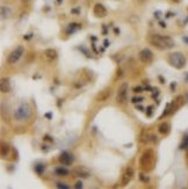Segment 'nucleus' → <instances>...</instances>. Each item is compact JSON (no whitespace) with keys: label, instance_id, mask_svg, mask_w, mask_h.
I'll return each mask as SVG.
<instances>
[{"label":"nucleus","instance_id":"25","mask_svg":"<svg viewBox=\"0 0 188 189\" xmlns=\"http://www.w3.org/2000/svg\"><path fill=\"white\" fill-rule=\"evenodd\" d=\"M58 187V188H62V189H69L70 188V186L65 185L64 182H57V185H56Z\"/></svg>","mask_w":188,"mask_h":189},{"label":"nucleus","instance_id":"39","mask_svg":"<svg viewBox=\"0 0 188 189\" xmlns=\"http://www.w3.org/2000/svg\"><path fill=\"white\" fill-rule=\"evenodd\" d=\"M105 46H106V48H107V46H109V41H107V40L105 41Z\"/></svg>","mask_w":188,"mask_h":189},{"label":"nucleus","instance_id":"13","mask_svg":"<svg viewBox=\"0 0 188 189\" xmlns=\"http://www.w3.org/2000/svg\"><path fill=\"white\" fill-rule=\"evenodd\" d=\"M43 56H44V59H46L48 63H52L57 59V51L55 49H46L43 51Z\"/></svg>","mask_w":188,"mask_h":189},{"label":"nucleus","instance_id":"6","mask_svg":"<svg viewBox=\"0 0 188 189\" xmlns=\"http://www.w3.org/2000/svg\"><path fill=\"white\" fill-rule=\"evenodd\" d=\"M128 99V84L123 83L121 86L119 87V91L116 94V102L119 105H124L127 102Z\"/></svg>","mask_w":188,"mask_h":189},{"label":"nucleus","instance_id":"3","mask_svg":"<svg viewBox=\"0 0 188 189\" xmlns=\"http://www.w3.org/2000/svg\"><path fill=\"white\" fill-rule=\"evenodd\" d=\"M13 115H14V118H15L16 121H19V122L27 121L31 115L30 106H29L28 103H21V105L14 110V114H13Z\"/></svg>","mask_w":188,"mask_h":189},{"label":"nucleus","instance_id":"8","mask_svg":"<svg viewBox=\"0 0 188 189\" xmlns=\"http://www.w3.org/2000/svg\"><path fill=\"white\" fill-rule=\"evenodd\" d=\"M135 175V170L132 167H127L126 170H124V172H123L122 174V178H121V186H127L129 182L132 180V178H134Z\"/></svg>","mask_w":188,"mask_h":189},{"label":"nucleus","instance_id":"4","mask_svg":"<svg viewBox=\"0 0 188 189\" xmlns=\"http://www.w3.org/2000/svg\"><path fill=\"white\" fill-rule=\"evenodd\" d=\"M167 61L171 65H172L173 68H178V70H181V68H184L186 66V57L182 55L181 52H172L169 53V57H167Z\"/></svg>","mask_w":188,"mask_h":189},{"label":"nucleus","instance_id":"45","mask_svg":"<svg viewBox=\"0 0 188 189\" xmlns=\"http://www.w3.org/2000/svg\"><path fill=\"white\" fill-rule=\"evenodd\" d=\"M62 1H63V0H57V3H58V4H61Z\"/></svg>","mask_w":188,"mask_h":189},{"label":"nucleus","instance_id":"43","mask_svg":"<svg viewBox=\"0 0 188 189\" xmlns=\"http://www.w3.org/2000/svg\"><path fill=\"white\" fill-rule=\"evenodd\" d=\"M114 30H115V33H116V34H119V33H120V30H119V29H117V28H115V29H114Z\"/></svg>","mask_w":188,"mask_h":189},{"label":"nucleus","instance_id":"11","mask_svg":"<svg viewBox=\"0 0 188 189\" xmlns=\"http://www.w3.org/2000/svg\"><path fill=\"white\" fill-rule=\"evenodd\" d=\"M169 105H171V114L175 113L179 108H181L185 105V98L182 95H178L177 98L173 100V102Z\"/></svg>","mask_w":188,"mask_h":189},{"label":"nucleus","instance_id":"7","mask_svg":"<svg viewBox=\"0 0 188 189\" xmlns=\"http://www.w3.org/2000/svg\"><path fill=\"white\" fill-rule=\"evenodd\" d=\"M138 57L139 61L142 62V63H144V64H150V63H152V61H153V53L148 48L141 50L138 53Z\"/></svg>","mask_w":188,"mask_h":189},{"label":"nucleus","instance_id":"24","mask_svg":"<svg viewBox=\"0 0 188 189\" xmlns=\"http://www.w3.org/2000/svg\"><path fill=\"white\" fill-rule=\"evenodd\" d=\"M143 100H144V99L141 98V96H134V98L131 99V102L136 105V103H138V102H142Z\"/></svg>","mask_w":188,"mask_h":189},{"label":"nucleus","instance_id":"9","mask_svg":"<svg viewBox=\"0 0 188 189\" xmlns=\"http://www.w3.org/2000/svg\"><path fill=\"white\" fill-rule=\"evenodd\" d=\"M73 161H74V157H73L71 153L66 151H63L59 154V163L62 165H65V166H70V165H72Z\"/></svg>","mask_w":188,"mask_h":189},{"label":"nucleus","instance_id":"33","mask_svg":"<svg viewBox=\"0 0 188 189\" xmlns=\"http://www.w3.org/2000/svg\"><path fill=\"white\" fill-rule=\"evenodd\" d=\"M44 116H46V117L48 118V120H51V117H52V114H51V113H46V115H44Z\"/></svg>","mask_w":188,"mask_h":189},{"label":"nucleus","instance_id":"26","mask_svg":"<svg viewBox=\"0 0 188 189\" xmlns=\"http://www.w3.org/2000/svg\"><path fill=\"white\" fill-rule=\"evenodd\" d=\"M144 91V88H143L142 86H135L134 88H132V92H135V93H141V92Z\"/></svg>","mask_w":188,"mask_h":189},{"label":"nucleus","instance_id":"40","mask_svg":"<svg viewBox=\"0 0 188 189\" xmlns=\"http://www.w3.org/2000/svg\"><path fill=\"white\" fill-rule=\"evenodd\" d=\"M171 1L175 3V4H179V3H181V0H171Z\"/></svg>","mask_w":188,"mask_h":189},{"label":"nucleus","instance_id":"21","mask_svg":"<svg viewBox=\"0 0 188 189\" xmlns=\"http://www.w3.org/2000/svg\"><path fill=\"white\" fill-rule=\"evenodd\" d=\"M1 15H3V18H9V15H11V11H9L7 7L3 6V7H1Z\"/></svg>","mask_w":188,"mask_h":189},{"label":"nucleus","instance_id":"32","mask_svg":"<svg viewBox=\"0 0 188 189\" xmlns=\"http://www.w3.org/2000/svg\"><path fill=\"white\" fill-rule=\"evenodd\" d=\"M151 142H152V143H156V142H157V136H156V135H151Z\"/></svg>","mask_w":188,"mask_h":189},{"label":"nucleus","instance_id":"22","mask_svg":"<svg viewBox=\"0 0 188 189\" xmlns=\"http://www.w3.org/2000/svg\"><path fill=\"white\" fill-rule=\"evenodd\" d=\"M80 28L81 24H79V23H71V24H69V31L71 30V33H73L76 29H80Z\"/></svg>","mask_w":188,"mask_h":189},{"label":"nucleus","instance_id":"18","mask_svg":"<svg viewBox=\"0 0 188 189\" xmlns=\"http://www.w3.org/2000/svg\"><path fill=\"white\" fill-rule=\"evenodd\" d=\"M69 170H66L65 167H57L56 170H55V174L58 175V176H66L67 174H69Z\"/></svg>","mask_w":188,"mask_h":189},{"label":"nucleus","instance_id":"12","mask_svg":"<svg viewBox=\"0 0 188 189\" xmlns=\"http://www.w3.org/2000/svg\"><path fill=\"white\" fill-rule=\"evenodd\" d=\"M93 13H94V15L96 18L102 19V18H105V16L107 15V9H106V7L102 4H95L94 7H93Z\"/></svg>","mask_w":188,"mask_h":189},{"label":"nucleus","instance_id":"20","mask_svg":"<svg viewBox=\"0 0 188 189\" xmlns=\"http://www.w3.org/2000/svg\"><path fill=\"white\" fill-rule=\"evenodd\" d=\"M44 168H46V166H44L43 164H37V165H35L34 170L39 174V175H41V174H43V172H44Z\"/></svg>","mask_w":188,"mask_h":189},{"label":"nucleus","instance_id":"19","mask_svg":"<svg viewBox=\"0 0 188 189\" xmlns=\"http://www.w3.org/2000/svg\"><path fill=\"white\" fill-rule=\"evenodd\" d=\"M151 140V135H149L148 132H145V131H143L142 133H141V136H139V142L143 144H148Z\"/></svg>","mask_w":188,"mask_h":189},{"label":"nucleus","instance_id":"2","mask_svg":"<svg viewBox=\"0 0 188 189\" xmlns=\"http://www.w3.org/2000/svg\"><path fill=\"white\" fill-rule=\"evenodd\" d=\"M156 165V157H154V152L152 148H146L143 152L139 159V167L142 168L143 172L149 173L154 168Z\"/></svg>","mask_w":188,"mask_h":189},{"label":"nucleus","instance_id":"17","mask_svg":"<svg viewBox=\"0 0 188 189\" xmlns=\"http://www.w3.org/2000/svg\"><path fill=\"white\" fill-rule=\"evenodd\" d=\"M0 153H1L3 158H7L9 153H11V146L7 143H1V151H0Z\"/></svg>","mask_w":188,"mask_h":189},{"label":"nucleus","instance_id":"14","mask_svg":"<svg viewBox=\"0 0 188 189\" xmlns=\"http://www.w3.org/2000/svg\"><path fill=\"white\" fill-rule=\"evenodd\" d=\"M0 89L3 93H9L11 92V83L7 78H3L0 81Z\"/></svg>","mask_w":188,"mask_h":189},{"label":"nucleus","instance_id":"15","mask_svg":"<svg viewBox=\"0 0 188 189\" xmlns=\"http://www.w3.org/2000/svg\"><path fill=\"white\" fill-rule=\"evenodd\" d=\"M158 131H159V133H161V135L167 136L169 133V131H171V125H169V123H167V122L161 123V124L158 127Z\"/></svg>","mask_w":188,"mask_h":189},{"label":"nucleus","instance_id":"38","mask_svg":"<svg viewBox=\"0 0 188 189\" xmlns=\"http://www.w3.org/2000/svg\"><path fill=\"white\" fill-rule=\"evenodd\" d=\"M159 24H160V27H163V28H165V27H166V23L163 22V21H160V22H159Z\"/></svg>","mask_w":188,"mask_h":189},{"label":"nucleus","instance_id":"5","mask_svg":"<svg viewBox=\"0 0 188 189\" xmlns=\"http://www.w3.org/2000/svg\"><path fill=\"white\" fill-rule=\"evenodd\" d=\"M24 53V48L22 46H19L15 50H13L7 57V63L8 64H15L20 61V58L23 56Z\"/></svg>","mask_w":188,"mask_h":189},{"label":"nucleus","instance_id":"44","mask_svg":"<svg viewBox=\"0 0 188 189\" xmlns=\"http://www.w3.org/2000/svg\"><path fill=\"white\" fill-rule=\"evenodd\" d=\"M21 1H23V3H28L29 0H21Z\"/></svg>","mask_w":188,"mask_h":189},{"label":"nucleus","instance_id":"41","mask_svg":"<svg viewBox=\"0 0 188 189\" xmlns=\"http://www.w3.org/2000/svg\"><path fill=\"white\" fill-rule=\"evenodd\" d=\"M182 40H184V42H186V43L188 44V37H184Z\"/></svg>","mask_w":188,"mask_h":189},{"label":"nucleus","instance_id":"10","mask_svg":"<svg viewBox=\"0 0 188 189\" xmlns=\"http://www.w3.org/2000/svg\"><path fill=\"white\" fill-rule=\"evenodd\" d=\"M111 95V88H105V89H102V91H100L98 94L95 95V100L96 102H105V101H107L108 99L110 98Z\"/></svg>","mask_w":188,"mask_h":189},{"label":"nucleus","instance_id":"29","mask_svg":"<svg viewBox=\"0 0 188 189\" xmlns=\"http://www.w3.org/2000/svg\"><path fill=\"white\" fill-rule=\"evenodd\" d=\"M43 139L46 140V142H54V138H52V137H50L49 135H46V136L43 137Z\"/></svg>","mask_w":188,"mask_h":189},{"label":"nucleus","instance_id":"46","mask_svg":"<svg viewBox=\"0 0 188 189\" xmlns=\"http://www.w3.org/2000/svg\"><path fill=\"white\" fill-rule=\"evenodd\" d=\"M138 1H141V3H143V1H144V0H138Z\"/></svg>","mask_w":188,"mask_h":189},{"label":"nucleus","instance_id":"36","mask_svg":"<svg viewBox=\"0 0 188 189\" xmlns=\"http://www.w3.org/2000/svg\"><path fill=\"white\" fill-rule=\"evenodd\" d=\"M136 109L139 110V111H144V108L142 106H136Z\"/></svg>","mask_w":188,"mask_h":189},{"label":"nucleus","instance_id":"16","mask_svg":"<svg viewBox=\"0 0 188 189\" xmlns=\"http://www.w3.org/2000/svg\"><path fill=\"white\" fill-rule=\"evenodd\" d=\"M74 175H77V176H79V178H89V172L87 170H85V168H83V167H78V168H76L74 170Z\"/></svg>","mask_w":188,"mask_h":189},{"label":"nucleus","instance_id":"37","mask_svg":"<svg viewBox=\"0 0 188 189\" xmlns=\"http://www.w3.org/2000/svg\"><path fill=\"white\" fill-rule=\"evenodd\" d=\"M175 86H177V84H175V83H172V84H171V89H172V91H174V88H175Z\"/></svg>","mask_w":188,"mask_h":189},{"label":"nucleus","instance_id":"1","mask_svg":"<svg viewBox=\"0 0 188 189\" xmlns=\"http://www.w3.org/2000/svg\"><path fill=\"white\" fill-rule=\"evenodd\" d=\"M150 44H152L154 48H157L159 50H167L172 49L174 46V41L173 38L169 36H164L160 34H152L150 35L149 37Z\"/></svg>","mask_w":188,"mask_h":189},{"label":"nucleus","instance_id":"34","mask_svg":"<svg viewBox=\"0 0 188 189\" xmlns=\"http://www.w3.org/2000/svg\"><path fill=\"white\" fill-rule=\"evenodd\" d=\"M158 94H159V91H158V89H156V92H154L153 94H152V98L156 99V98L158 96Z\"/></svg>","mask_w":188,"mask_h":189},{"label":"nucleus","instance_id":"35","mask_svg":"<svg viewBox=\"0 0 188 189\" xmlns=\"http://www.w3.org/2000/svg\"><path fill=\"white\" fill-rule=\"evenodd\" d=\"M158 79L160 80V84H165V83H166V81H165V79H164V78H163V77H161V76H159V77H158Z\"/></svg>","mask_w":188,"mask_h":189},{"label":"nucleus","instance_id":"42","mask_svg":"<svg viewBox=\"0 0 188 189\" xmlns=\"http://www.w3.org/2000/svg\"><path fill=\"white\" fill-rule=\"evenodd\" d=\"M43 150H44V151H46V150H48V148H46V145H43V146H42V151H43Z\"/></svg>","mask_w":188,"mask_h":189},{"label":"nucleus","instance_id":"23","mask_svg":"<svg viewBox=\"0 0 188 189\" xmlns=\"http://www.w3.org/2000/svg\"><path fill=\"white\" fill-rule=\"evenodd\" d=\"M188 148V136H185L182 143L180 144V148L184 150V148Z\"/></svg>","mask_w":188,"mask_h":189},{"label":"nucleus","instance_id":"28","mask_svg":"<svg viewBox=\"0 0 188 189\" xmlns=\"http://www.w3.org/2000/svg\"><path fill=\"white\" fill-rule=\"evenodd\" d=\"M139 179L142 180L143 182H149V178H146V176H144V174L141 173L139 174Z\"/></svg>","mask_w":188,"mask_h":189},{"label":"nucleus","instance_id":"31","mask_svg":"<svg viewBox=\"0 0 188 189\" xmlns=\"http://www.w3.org/2000/svg\"><path fill=\"white\" fill-rule=\"evenodd\" d=\"M74 187H76V188H83V182L81 181H78L77 183H76V185H74Z\"/></svg>","mask_w":188,"mask_h":189},{"label":"nucleus","instance_id":"27","mask_svg":"<svg viewBox=\"0 0 188 189\" xmlns=\"http://www.w3.org/2000/svg\"><path fill=\"white\" fill-rule=\"evenodd\" d=\"M152 110H153V106H149V107H148V109H146V115H148V116H151V114H152Z\"/></svg>","mask_w":188,"mask_h":189},{"label":"nucleus","instance_id":"30","mask_svg":"<svg viewBox=\"0 0 188 189\" xmlns=\"http://www.w3.org/2000/svg\"><path fill=\"white\" fill-rule=\"evenodd\" d=\"M122 74H123L122 70H121V68H119V70H117V72H116V78H121V77H122Z\"/></svg>","mask_w":188,"mask_h":189}]
</instances>
